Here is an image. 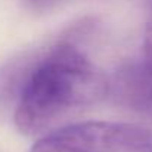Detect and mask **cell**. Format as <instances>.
Masks as SVG:
<instances>
[{"instance_id":"cell-1","label":"cell","mask_w":152,"mask_h":152,"mask_svg":"<svg viewBox=\"0 0 152 152\" xmlns=\"http://www.w3.org/2000/svg\"><path fill=\"white\" fill-rule=\"evenodd\" d=\"M109 94V81L73 43L58 42L30 69L14 112L20 133L36 136Z\"/></svg>"},{"instance_id":"cell-2","label":"cell","mask_w":152,"mask_h":152,"mask_svg":"<svg viewBox=\"0 0 152 152\" xmlns=\"http://www.w3.org/2000/svg\"><path fill=\"white\" fill-rule=\"evenodd\" d=\"M152 130L133 124L88 121L43 134L30 152H142Z\"/></svg>"},{"instance_id":"cell-3","label":"cell","mask_w":152,"mask_h":152,"mask_svg":"<svg viewBox=\"0 0 152 152\" xmlns=\"http://www.w3.org/2000/svg\"><path fill=\"white\" fill-rule=\"evenodd\" d=\"M109 93L119 104L152 116V64L143 58L121 66L109 82Z\"/></svg>"},{"instance_id":"cell-4","label":"cell","mask_w":152,"mask_h":152,"mask_svg":"<svg viewBox=\"0 0 152 152\" xmlns=\"http://www.w3.org/2000/svg\"><path fill=\"white\" fill-rule=\"evenodd\" d=\"M26 5L33 11H45L57 5L60 0H24Z\"/></svg>"},{"instance_id":"cell-5","label":"cell","mask_w":152,"mask_h":152,"mask_svg":"<svg viewBox=\"0 0 152 152\" xmlns=\"http://www.w3.org/2000/svg\"><path fill=\"white\" fill-rule=\"evenodd\" d=\"M142 152H152V137H151V140H149V143H148V146L142 151Z\"/></svg>"}]
</instances>
